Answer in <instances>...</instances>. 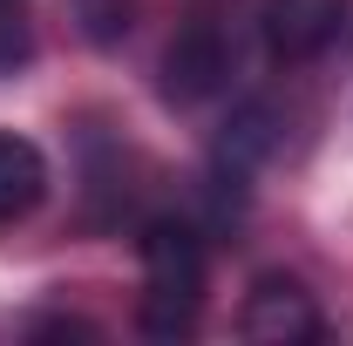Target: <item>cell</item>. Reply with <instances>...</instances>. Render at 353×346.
<instances>
[{
  "label": "cell",
  "instance_id": "2",
  "mask_svg": "<svg viewBox=\"0 0 353 346\" xmlns=\"http://www.w3.org/2000/svg\"><path fill=\"white\" fill-rule=\"evenodd\" d=\"M231 61H238V48L224 34V21L211 7H197L176 28V41L163 48V95H170L176 109H197V102H211L231 82Z\"/></svg>",
  "mask_w": 353,
  "mask_h": 346
},
{
  "label": "cell",
  "instance_id": "5",
  "mask_svg": "<svg viewBox=\"0 0 353 346\" xmlns=\"http://www.w3.org/2000/svg\"><path fill=\"white\" fill-rule=\"evenodd\" d=\"M48 197V156L28 136L0 130V224H21Z\"/></svg>",
  "mask_w": 353,
  "mask_h": 346
},
{
  "label": "cell",
  "instance_id": "1",
  "mask_svg": "<svg viewBox=\"0 0 353 346\" xmlns=\"http://www.w3.org/2000/svg\"><path fill=\"white\" fill-rule=\"evenodd\" d=\"M143 312L136 326L150 340H190L204 312V238L183 217H157L143 231Z\"/></svg>",
  "mask_w": 353,
  "mask_h": 346
},
{
  "label": "cell",
  "instance_id": "3",
  "mask_svg": "<svg viewBox=\"0 0 353 346\" xmlns=\"http://www.w3.org/2000/svg\"><path fill=\"white\" fill-rule=\"evenodd\" d=\"M238 333L259 346H306L319 340V299L292 272H259L245 305H238Z\"/></svg>",
  "mask_w": 353,
  "mask_h": 346
},
{
  "label": "cell",
  "instance_id": "4",
  "mask_svg": "<svg viewBox=\"0 0 353 346\" xmlns=\"http://www.w3.org/2000/svg\"><path fill=\"white\" fill-rule=\"evenodd\" d=\"M347 14L353 0H265V48L279 61H319L347 34Z\"/></svg>",
  "mask_w": 353,
  "mask_h": 346
},
{
  "label": "cell",
  "instance_id": "7",
  "mask_svg": "<svg viewBox=\"0 0 353 346\" xmlns=\"http://www.w3.org/2000/svg\"><path fill=\"white\" fill-rule=\"evenodd\" d=\"M34 61V21L21 0H0V75H21Z\"/></svg>",
  "mask_w": 353,
  "mask_h": 346
},
{
  "label": "cell",
  "instance_id": "6",
  "mask_svg": "<svg viewBox=\"0 0 353 346\" xmlns=\"http://www.w3.org/2000/svg\"><path fill=\"white\" fill-rule=\"evenodd\" d=\"M272 130H279V123H272V109H265V102H245V109L231 116V130H224V163H238V170H245V163L272 156V143H279Z\"/></svg>",
  "mask_w": 353,
  "mask_h": 346
}]
</instances>
